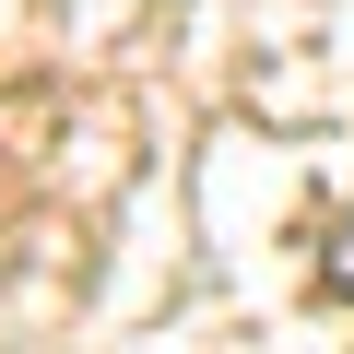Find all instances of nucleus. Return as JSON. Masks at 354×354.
<instances>
[{
	"instance_id": "nucleus-1",
	"label": "nucleus",
	"mask_w": 354,
	"mask_h": 354,
	"mask_svg": "<svg viewBox=\"0 0 354 354\" xmlns=\"http://www.w3.org/2000/svg\"><path fill=\"white\" fill-rule=\"evenodd\" d=\"M330 295H354V213H342V236H330Z\"/></svg>"
}]
</instances>
